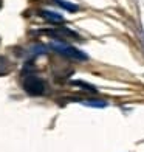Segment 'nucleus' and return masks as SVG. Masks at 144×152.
<instances>
[{"mask_svg":"<svg viewBox=\"0 0 144 152\" xmlns=\"http://www.w3.org/2000/svg\"><path fill=\"white\" fill-rule=\"evenodd\" d=\"M23 88L26 93H30L33 96L42 95L45 90V84L42 79H39L37 76H26L23 81Z\"/></svg>","mask_w":144,"mask_h":152,"instance_id":"obj_1","label":"nucleus"},{"mask_svg":"<svg viewBox=\"0 0 144 152\" xmlns=\"http://www.w3.org/2000/svg\"><path fill=\"white\" fill-rule=\"evenodd\" d=\"M57 2H59V5L62 6V8H67V10H70V11H76L78 10L74 5H68L67 2H62V0H57Z\"/></svg>","mask_w":144,"mask_h":152,"instance_id":"obj_4","label":"nucleus"},{"mask_svg":"<svg viewBox=\"0 0 144 152\" xmlns=\"http://www.w3.org/2000/svg\"><path fill=\"white\" fill-rule=\"evenodd\" d=\"M57 50H59V53L67 54V56H70V58H76V59H85L87 58L85 54H82L81 51L74 50V48H70V47H57Z\"/></svg>","mask_w":144,"mask_h":152,"instance_id":"obj_2","label":"nucleus"},{"mask_svg":"<svg viewBox=\"0 0 144 152\" xmlns=\"http://www.w3.org/2000/svg\"><path fill=\"white\" fill-rule=\"evenodd\" d=\"M40 16L44 19L50 20V22H64V17L59 16V14H54V12H48V11H42L40 12Z\"/></svg>","mask_w":144,"mask_h":152,"instance_id":"obj_3","label":"nucleus"},{"mask_svg":"<svg viewBox=\"0 0 144 152\" xmlns=\"http://www.w3.org/2000/svg\"><path fill=\"white\" fill-rule=\"evenodd\" d=\"M0 5H2V2H0Z\"/></svg>","mask_w":144,"mask_h":152,"instance_id":"obj_5","label":"nucleus"}]
</instances>
